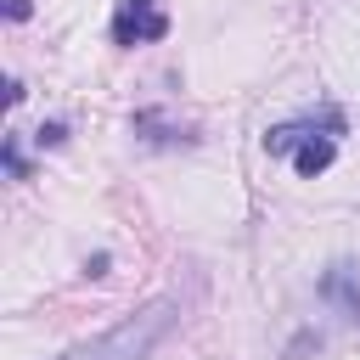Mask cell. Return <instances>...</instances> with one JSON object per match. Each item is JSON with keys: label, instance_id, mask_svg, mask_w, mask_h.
Returning a JSON list of instances; mask_svg holds the SVG:
<instances>
[{"label": "cell", "instance_id": "6da1fadb", "mask_svg": "<svg viewBox=\"0 0 360 360\" xmlns=\"http://www.w3.org/2000/svg\"><path fill=\"white\" fill-rule=\"evenodd\" d=\"M169 315H174V304H152L146 315H135V321H124V326H112L107 338H96V343H79L73 354H62V360H141L152 343H158V332L169 326Z\"/></svg>", "mask_w": 360, "mask_h": 360}, {"label": "cell", "instance_id": "7a4b0ae2", "mask_svg": "<svg viewBox=\"0 0 360 360\" xmlns=\"http://www.w3.org/2000/svg\"><path fill=\"white\" fill-rule=\"evenodd\" d=\"M169 17L158 11V0H118L112 11V39L118 45H141V39H163Z\"/></svg>", "mask_w": 360, "mask_h": 360}, {"label": "cell", "instance_id": "3957f363", "mask_svg": "<svg viewBox=\"0 0 360 360\" xmlns=\"http://www.w3.org/2000/svg\"><path fill=\"white\" fill-rule=\"evenodd\" d=\"M321 292H326V298H338V304H343L349 315H360V276H354L349 264L326 270V276H321Z\"/></svg>", "mask_w": 360, "mask_h": 360}, {"label": "cell", "instance_id": "277c9868", "mask_svg": "<svg viewBox=\"0 0 360 360\" xmlns=\"http://www.w3.org/2000/svg\"><path fill=\"white\" fill-rule=\"evenodd\" d=\"M68 141V124H39V146H62Z\"/></svg>", "mask_w": 360, "mask_h": 360}, {"label": "cell", "instance_id": "5b68a950", "mask_svg": "<svg viewBox=\"0 0 360 360\" xmlns=\"http://www.w3.org/2000/svg\"><path fill=\"white\" fill-rule=\"evenodd\" d=\"M28 11H34V6H28V0H6V17H11V22H22V17H28Z\"/></svg>", "mask_w": 360, "mask_h": 360}]
</instances>
